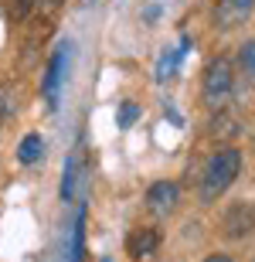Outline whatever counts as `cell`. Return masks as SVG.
Returning a JSON list of instances; mask_svg holds the SVG:
<instances>
[{
  "label": "cell",
  "mask_w": 255,
  "mask_h": 262,
  "mask_svg": "<svg viewBox=\"0 0 255 262\" xmlns=\"http://www.w3.org/2000/svg\"><path fill=\"white\" fill-rule=\"evenodd\" d=\"M242 170V150L238 146H221L215 157H207L204 170H201V187H197V201L211 204L215 198H221L228 191V184Z\"/></svg>",
  "instance_id": "1"
},
{
  "label": "cell",
  "mask_w": 255,
  "mask_h": 262,
  "mask_svg": "<svg viewBox=\"0 0 255 262\" xmlns=\"http://www.w3.org/2000/svg\"><path fill=\"white\" fill-rule=\"evenodd\" d=\"M231 99V61L215 58L204 68V82H201V102L207 109H225Z\"/></svg>",
  "instance_id": "2"
},
{
  "label": "cell",
  "mask_w": 255,
  "mask_h": 262,
  "mask_svg": "<svg viewBox=\"0 0 255 262\" xmlns=\"http://www.w3.org/2000/svg\"><path fill=\"white\" fill-rule=\"evenodd\" d=\"M255 14V0H218L215 10H211V17L221 31H235L242 24H248Z\"/></svg>",
  "instance_id": "3"
},
{
  "label": "cell",
  "mask_w": 255,
  "mask_h": 262,
  "mask_svg": "<svg viewBox=\"0 0 255 262\" xmlns=\"http://www.w3.org/2000/svg\"><path fill=\"white\" fill-rule=\"evenodd\" d=\"M221 228H225V238H231V242H242V238H248V235L255 232V204L235 201V204L225 211V222H221Z\"/></svg>",
  "instance_id": "4"
},
{
  "label": "cell",
  "mask_w": 255,
  "mask_h": 262,
  "mask_svg": "<svg viewBox=\"0 0 255 262\" xmlns=\"http://www.w3.org/2000/svg\"><path fill=\"white\" fill-rule=\"evenodd\" d=\"M177 204H180V187L174 181H153L147 187V211L153 218H167V214L177 211Z\"/></svg>",
  "instance_id": "5"
},
{
  "label": "cell",
  "mask_w": 255,
  "mask_h": 262,
  "mask_svg": "<svg viewBox=\"0 0 255 262\" xmlns=\"http://www.w3.org/2000/svg\"><path fill=\"white\" fill-rule=\"evenodd\" d=\"M65 75H68V45H61L55 55L48 58V65H44V96H48V102L55 106L58 102V89L61 82H65Z\"/></svg>",
  "instance_id": "6"
},
{
  "label": "cell",
  "mask_w": 255,
  "mask_h": 262,
  "mask_svg": "<svg viewBox=\"0 0 255 262\" xmlns=\"http://www.w3.org/2000/svg\"><path fill=\"white\" fill-rule=\"evenodd\" d=\"M160 249V228H136L129 235V255L133 262H150Z\"/></svg>",
  "instance_id": "7"
},
{
  "label": "cell",
  "mask_w": 255,
  "mask_h": 262,
  "mask_svg": "<svg viewBox=\"0 0 255 262\" xmlns=\"http://www.w3.org/2000/svg\"><path fill=\"white\" fill-rule=\"evenodd\" d=\"M79 181H82V157L72 154L68 160H65V177H61V198H65V201H72V198H75Z\"/></svg>",
  "instance_id": "8"
},
{
  "label": "cell",
  "mask_w": 255,
  "mask_h": 262,
  "mask_svg": "<svg viewBox=\"0 0 255 262\" xmlns=\"http://www.w3.org/2000/svg\"><path fill=\"white\" fill-rule=\"evenodd\" d=\"M207 136L211 140H221V143H231L238 136V119L228 116V113H218L215 123H211V129H207Z\"/></svg>",
  "instance_id": "9"
},
{
  "label": "cell",
  "mask_w": 255,
  "mask_h": 262,
  "mask_svg": "<svg viewBox=\"0 0 255 262\" xmlns=\"http://www.w3.org/2000/svg\"><path fill=\"white\" fill-rule=\"evenodd\" d=\"M41 154H44V140H41L38 133H28L24 140H20V146H17V160L20 164H38L41 160Z\"/></svg>",
  "instance_id": "10"
},
{
  "label": "cell",
  "mask_w": 255,
  "mask_h": 262,
  "mask_svg": "<svg viewBox=\"0 0 255 262\" xmlns=\"http://www.w3.org/2000/svg\"><path fill=\"white\" fill-rule=\"evenodd\" d=\"M85 252V211L79 208V222H75V245H72V262H82Z\"/></svg>",
  "instance_id": "11"
},
{
  "label": "cell",
  "mask_w": 255,
  "mask_h": 262,
  "mask_svg": "<svg viewBox=\"0 0 255 262\" xmlns=\"http://www.w3.org/2000/svg\"><path fill=\"white\" fill-rule=\"evenodd\" d=\"M238 65H242V72H245V75L255 78V38L245 41V45L238 48Z\"/></svg>",
  "instance_id": "12"
},
{
  "label": "cell",
  "mask_w": 255,
  "mask_h": 262,
  "mask_svg": "<svg viewBox=\"0 0 255 262\" xmlns=\"http://www.w3.org/2000/svg\"><path fill=\"white\" fill-rule=\"evenodd\" d=\"M4 7H7L10 17L28 20V17H31V7H34V0H4Z\"/></svg>",
  "instance_id": "13"
},
{
  "label": "cell",
  "mask_w": 255,
  "mask_h": 262,
  "mask_svg": "<svg viewBox=\"0 0 255 262\" xmlns=\"http://www.w3.org/2000/svg\"><path fill=\"white\" fill-rule=\"evenodd\" d=\"M136 116H140V106H136V102H123V106H119V126H123V129L133 126V123H136Z\"/></svg>",
  "instance_id": "14"
},
{
  "label": "cell",
  "mask_w": 255,
  "mask_h": 262,
  "mask_svg": "<svg viewBox=\"0 0 255 262\" xmlns=\"http://www.w3.org/2000/svg\"><path fill=\"white\" fill-rule=\"evenodd\" d=\"M61 4H65V0H34L38 14H41V17H48V20H55V14L61 10Z\"/></svg>",
  "instance_id": "15"
},
{
  "label": "cell",
  "mask_w": 255,
  "mask_h": 262,
  "mask_svg": "<svg viewBox=\"0 0 255 262\" xmlns=\"http://www.w3.org/2000/svg\"><path fill=\"white\" fill-rule=\"evenodd\" d=\"M10 116V106H7V89H0V126H4V119Z\"/></svg>",
  "instance_id": "16"
},
{
  "label": "cell",
  "mask_w": 255,
  "mask_h": 262,
  "mask_svg": "<svg viewBox=\"0 0 255 262\" xmlns=\"http://www.w3.org/2000/svg\"><path fill=\"white\" fill-rule=\"evenodd\" d=\"M204 262H231V255H225V252H215V255H207Z\"/></svg>",
  "instance_id": "17"
},
{
  "label": "cell",
  "mask_w": 255,
  "mask_h": 262,
  "mask_svg": "<svg viewBox=\"0 0 255 262\" xmlns=\"http://www.w3.org/2000/svg\"><path fill=\"white\" fill-rule=\"evenodd\" d=\"M252 143H255V140H252Z\"/></svg>",
  "instance_id": "18"
},
{
  "label": "cell",
  "mask_w": 255,
  "mask_h": 262,
  "mask_svg": "<svg viewBox=\"0 0 255 262\" xmlns=\"http://www.w3.org/2000/svg\"><path fill=\"white\" fill-rule=\"evenodd\" d=\"M252 262H255V259H252Z\"/></svg>",
  "instance_id": "19"
}]
</instances>
